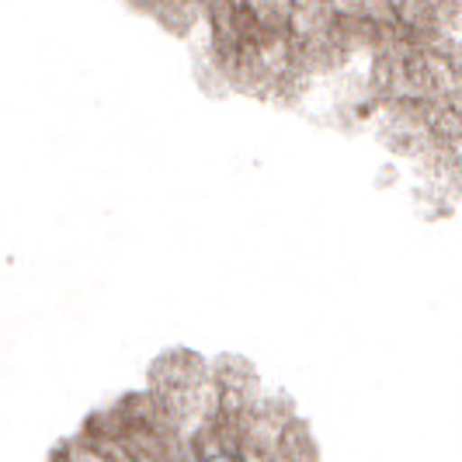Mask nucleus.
<instances>
[{
	"label": "nucleus",
	"mask_w": 462,
	"mask_h": 462,
	"mask_svg": "<svg viewBox=\"0 0 462 462\" xmlns=\"http://www.w3.org/2000/svg\"><path fill=\"white\" fill-rule=\"evenodd\" d=\"M208 462H240V459H233V456H212Z\"/></svg>",
	"instance_id": "obj_1"
}]
</instances>
